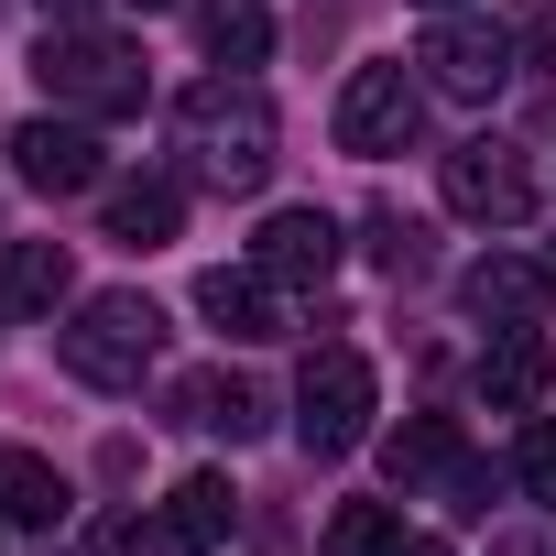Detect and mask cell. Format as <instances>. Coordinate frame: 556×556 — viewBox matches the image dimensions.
Returning a JSON list of instances; mask_svg holds the SVG:
<instances>
[{
	"label": "cell",
	"mask_w": 556,
	"mask_h": 556,
	"mask_svg": "<svg viewBox=\"0 0 556 556\" xmlns=\"http://www.w3.org/2000/svg\"><path fill=\"white\" fill-rule=\"evenodd\" d=\"M447 207H458L469 229H523V218H534V164H523V142H502V131L458 142V153H447Z\"/></svg>",
	"instance_id": "6"
},
{
	"label": "cell",
	"mask_w": 556,
	"mask_h": 556,
	"mask_svg": "<svg viewBox=\"0 0 556 556\" xmlns=\"http://www.w3.org/2000/svg\"><path fill=\"white\" fill-rule=\"evenodd\" d=\"M545 382H556L545 328H502V339L480 350V404H491V415H534V404H545Z\"/></svg>",
	"instance_id": "12"
},
{
	"label": "cell",
	"mask_w": 556,
	"mask_h": 556,
	"mask_svg": "<svg viewBox=\"0 0 556 556\" xmlns=\"http://www.w3.org/2000/svg\"><path fill=\"white\" fill-rule=\"evenodd\" d=\"M164 523H175V545H229L240 491H229L218 469H186V480H175V502H164Z\"/></svg>",
	"instance_id": "17"
},
{
	"label": "cell",
	"mask_w": 556,
	"mask_h": 556,
	"mask_svg": "<svg viewBox=\"0 0 556 556\" xmlns=\"http://www.w3.org/2000/svg\"><path fill=\"white\" fill-rule=\"evenodd\" d=\"M491 556H556V545H545V534H523V523H502V534H491Z\"/></svg>",
	"instance_id": "24"
},
{
	"label": "cell",
	"mask_w": 556,
	"mask_h": 556,
	"mask_svg": "<svg viewBox=\"0 0 556 556\" xmlns=\"http://www.w3.org/2000/svg\"><path fill=\"white\" fill-rule=\"evenodd\" d=\"M153 350H164V317H153V295H131V285L77 295L66 328H55V361H66L88 393H131V382L153 371Z\"/></svg>",
	"instance_id": "2"
},
{
	"label": "cell",
	"mask_w": 556,
	"mask_h": 556,
	"mask_svg": "<svg viewBox=\"0 0 556 556\" xmlns=\"http://www.w3.org/2000/svg\"><path fill=\"white\" fill-rule=\"evenodd\" d=\"M251 262L273 273V285H328V273H339V218L328 207H273L251 229Z\"/></svg>",
	"instance_id": "10"
},
{
	"label": "cell",
	"mask_w": 556,
	"mask_h": 556,
	"mask_svg": "<svg viewBox=\"0 0 556 556\" xmlns=\"http://www.w3.org/2000/svg\"><path fill=\"white\" fill-rule=\"evenodd\" d=\"M99 229L131 240V251H164L186 229V175H121V186H99Z\"/></svg>",
	"instance_id": "11"
},
{
	"label": "cell",
	"mask_w": 556,
	"mask_h": 556,
	"mask_svg": "<svg viewBox=\"0 0 556 556\" xmlns=\"http://www.w3.org/2000/svg\"><path fill=\"white\" fill-rule=\"evenodd\" d=\"M131 12H164V0H131Z\"/></svg>",
	"instance_id": "26"
},
{
	"label": "cell",
	"mask_w": 556,
	"mask_h": 556,
	"mask_svg": "<svg viewBox=\"0 0 556 556\" xmlns=\"http://www.w3.org/2000/svg\"><path fill=\"white\" fill-rule=\"evenodd\" d=\"M426 12H458V0H426Z\"/></svg>",
	"instance_id": "27"
},
{
	"label": "cell",
	"mask_w": 556,
	"mask_h": 556,
	"mask_svg": "<svg viewBox=\"0 0 556 556\" xmlns=\"http://www.w3.org/2000/svg\"><path fill=\"white\" fill-rule=\"evenodd\" d=\"M458 458H469V447H458L447 415H404V426L382 437V480H393V491H447Z\"/></svg>",
	"instance_id": "15"
},
{
	"label": "cell",
	"mask_w": 556,
	"mask_h": 556,
	"mask_svg": "<svg viewBox=\"0 0 556 556\" xmlns=\"http://www.w3.org/2000/svg\"><path fill=\"white\" fill-rule=\"evenodd\" d=\"M175 175L207 197H251L273 175V99L251 77H197L175 99Z\"/></svg>",
	"instance_id": "1"
},
{
	"label": "cell",
	"mask_w": 556,
	"mask_h": 556,
	"mask_svg": "<svg viewBox=\"0 0 556 556\" xmlns=\"http://www.w3.org/2000/svg\"><path fill=\"white\" fill-rule=\"evenodd\" d=\"M207 55H218V66H262V55H273L262 0H218V12H207Z\"/></svg>",
	"instance_id": "21"
},
{
	"label": "cell",
	"mask_w": 556,
	"mask_h": 556,
	"mask_svg": "<svg viewBox=\"0 0 556 556\" xmlns=\"http://www.w3.org/2000/svg\"><path fill=\"white\" fill-rule=\"evenodd\" d=\"M513 55H523V34H513V23H480V12H437L426 45H415L426 88H447V99H491V88H513Z\"/></svg>",
	"instance_id": "5"
},
{
	"label": "cell",
	"mask_w": 556,
	"mask_h": 556,
	"mask_svg": "<svg viewBox=\"0 0 556 556\" xmlns=\"http://www.w3.org/2000/svg\"><path fill=\"white\" fill-rule=\"evenodd\" d=\"M12 175H23L34 197H99V186H110V175H99V121H66V110L23 121V131H12Z\"/></svg>",
	"instance_id": "8"
},
{
	"label": "cell",
	"mask_w": 556,
	"mask_h": 556,
	"mask_svg": "<svg viewBox=\"0 0 556 556\" xmlns=\"http://www.w3.org/2000/svg\"><path fill=\"white\" fill-rule=\"evenodd\" d=\"M77 556H175V523L164 513H99L77 534Z\"/></svg>",
	"instance_id": "20"
},
{
	"label": "cell",
	"mask_w": 556,
	"mask_h": 556,
	"mask_svg": "<svg viewBox=\"0 0 556 556\" xmlns=\"http://www.w3.org/2000/svg\"><path fill=\"white\" fill-rule=\"evenodd\" d=\"M415 121H426V88H415L404 66H361V77L339 88V153H361V164L404 153Z\"/></svg>",
	"instance_id": "7"
},
{
	"label": "cell",
	"mask_w": 556,
	"mask_h": 556,
	"mask_svg": "<svg viewBox=\"0 0 556 556\" xmlns=\"http://www.w3.org/2000/svg\"><path fill=\"white\" fill-rule=\"evenodd\" d=\"M458 306H469L480 328H534V317L556 306V273H545V262H523V251H491V262H469V273H458Z\"/></svg>",
	"instance_id": "9"
},
{
	"label": "cell",
	"mask_w": 556,
	"mask_h": 556,
	"mask_svg": "<svg viewBox=\"0 0 556 556\" xmlns=\"http://www.w3.org/2000/svg\"><path fill=\"white\" fill-rule=\"evenodd\" d=\"M34 77H45V99L66 121H131L142 110V55L121 34H45Z\"/></svg>",
	"instance_id": "3"
},
{
	"label": "cell",
	"mask_w": 556,
	"mask_h": 556,
	"mask_svg": "<svg viewBox=\"0 0 556 556\" xmlns=\"http://www.w3.org/2000/svg\"><path fill=\"white\" fill-rule=\"evenodd\" d=\"M0 285H12V317H45V306H66V240H23L12 262H0Z\"/></svg>",
	"instance_id": "18"
},
{
	"label": "cell",
	"mask_w": 556,
	"mask_h": 556,
	"mask_svg": "<svg viewBox=\"0 0 556 556\" xmlns=\"http://www.w3.org/2000/svg\"><path fill=\"white\" fill-rule=\"evenodd\" d=\"M371 404H382V382H371L361 350H306V371H295V437H306V458H350L371 437Z\"/></svg>",
	"instance_id": "4"
},
{
	"label": "cell",
	"mask_w": 556,
	"mask_h": 556,
	"mask_svg": "<svg viewBox=\"0 0 556 556\" xmlns=\"http://www.w3.org/2000/svg\"><path fill=\"white\" fill-rule=\"evenodd\" d=\"M328 556H415V534H404V513H393V502H339Z\"/></svg>",
	"instance_id": "19"
},
{
	"label": "cell",
	"mask_w": 556,
	"mask_h": 556,
	"mask_svg": "<svg viewBox=\"0 0 556 556\" xmlns=\"http://www.w3.org/2000/svg\"><path fill=\"white\" fill-rule=\"evenodd\" d=\"M513 480L534 502H556V415H523V447H513Z\"/></svg>",
	"instance_id": "22"
},
{
	"label": "cell",
	"mask_w": 556,
	"mask_h": 556,
	"mask_svg": "<svg viewBox=\"0 0 556 556\" xmlns=\"http://www.w3.org/2000/svg\"><path fill=\"white\" fill-rule=\"evenodd\" d=\"M55 513H66V469H55L45 447H0V523L45 534Z\"/></svg>",
	"instance_id": "16"
},
{
	"label": "cell",
	"mask_w": 556,
	"mask_h": 556,
	"mask_svg": "<svg viewBox=\"0 0 556 556\" xmlns=\"http://www.w3.org/2000/svg\"><path fill=\"white\" fill-rule=\"evenodd\" d=\"M197 317H207L218 339H273V328H285V317H273V273H262V262L197 273Z\"/></svg>",
	"instance_id": "13"
},
{
	"label": "cell",
	"mask_w": 556,
	"mask_h": 556,
	"mask_svg": "<svg viewBox=\"0 0 556 556\" xmlns=\"http://www.w3.org/2000/svg\"><path fill=\"white\" fill-rule=\"evenodd\" d=\"M545 273H556V251H545Z\"/></svg>",
	"instance_id": "28"
},
{
	"label": "cell",
	"mask_w": 556,
	"mask_h": 556,
	"mask_svg": "<svg viewBox=\"0 0 556 556\" xmlns=\"http://www.w3.org/2000/svg\"><path fill=\"white\" fill-rule=\"evenodd\" d=\"M415 556H447V545H437V534H415Z\"/></svg>",
	"instance_id": "25"
},
{
	"label": "cell",
	"mask_w": 556,
	"mask_h": 556,
	"mask_svg": "<svg viewBox=\"0 0 556 556\" xmlns=\"http://www.w3.org/2000/svg\"><path fill=\"white\" fill-rule=\"evenodd\" d=\"M262 415H273V404H262V382H240V371H186V382H175V426H207V437H229V447L262 437Z\"/></svg>",
	"instance_id": "14"
},
{
	"label": "cell",
	"mask_w": 556,
	"mask_h": 556,
	"mask_svg": "<svg viewBox=\"0 0 556 556\" xmlns=\"http://www.w3.org/2000/svg\"><path fill=\"white\" fill-rule=\"evenodd\" d=\"M371 262L382 273H426V229L415 218H371Z\"/></svg>",
	"instance_id": "23"
}]
</instances>
